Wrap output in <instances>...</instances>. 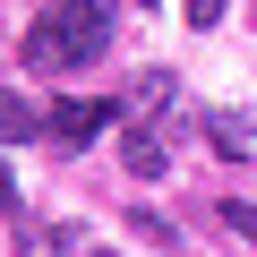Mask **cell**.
<instances>
[{
    "mask_svg": "<svg viewBox=\"0 0 257 257\" xmlns=\"http://www.w3.org/2000/svg\"><path fill=\"white\" fill-rule=\"evenodd\" d=\"M111 9H120V0H60V9H52V18H60V35H69V52H77V69L111 43Z\"/></svg>",
    "mask_w": 257,
    "mask_h": 257,
    "instance_id": "6da1fadb",
    "label": "cell"
},
{
    "mask_svg": "<svg viewBox=\"0 0 257 257\" xmlns=\"http://www.w3.org/2000/svg\"><path fill=\"white\" fill-rule=\"evenodd\" d=\"M94 128H111V103H94V94H69V103H52V138H60V146H86Z\"/></svg>",
    "mask_w": 257,
    "mask_h": 257,
    "instance_id": "7a4b0ae2",
    "label": "cell"
},
{
    "mask_svg": "<svg viewBox=\"0 0 257 257\" xmlns=\"http://www.w3.org/2000/svg\"><path fill=\"white\" fill-rule=\"evenodd\" d=\"M26 69H35V77H60V69H77V52H69L60 18H35V26H26Z\"/></svg>",
    "mask_w": 257,
    "mask_h": 257,
    "instance_id": "3957f363",
    "label": "cell"
},
{
    "mask_svg": "<svg viewBox=\"0 0 257 257\" xmlns=\"http://www.w3.org/2000/svg\"><path fill=\"white\" fill-rule=\"evenodd\" d=\"M206 138L223 146V163H248V146H257V128H248V111H206Z\"/></svg>",
    "mask_w": 257,
    "mask_h": 257,
    "instance_id": "277c9868",
    "label": "cell"
},
{
    "mask_svg": "<svg viewBox=\"0 0 257 257\" xmlns=\"http://www.w3.org/2000/svg\"><path fill=\"white\" fill-rule=\"evenodd\" d=\"M120 163L138 172V180H163V163H172V155H163V138H155V128H128V138H120Z\"/></svg>",
    "mask_w": 257,
    "mask_h": 257,
    "instance_id": "5b68a950",
    "label": "cell"
},
{
    "mask_svg": "<svg viewBox=\"0 0 257 257\" xmlns=\"http://www.w3.org/2000/svg\"><path fill=\"white\" fill-rule=\"evenodd\" d=\"M128 103H138V111H172V103H180V77H172V69H146L138 86H128Z\"/></svg>",
    "mask_w": 257,
    "mask_h": 257,
    "instance_id": "8992f818",
    "label": "cell"
},
{
    "mask_svg": "<svg viewBox=\"0 0 257 257\" xmlns=\"http://www.w3.org/2000/svg\"><path fill=\"white\" fill-rule=\"evenodd\" d=\"M35 128H52V120H43V111H35L26 94H0V138H18V146H26Z\"/></svg>",
    "mask_w": 257,
    "mask_h": 257,
    "instance_id": "52a82bcc",
    "label": "cell"
},
{
    "mask_svg": "<svg viewBox=\"0 0 257 257\" xmlns=\"http://www.w3.org/2000/svg\"><path fill=\"white\" fill-rule=\"evenodd\" d=\"M9 231H18V257H69V240H60L52 223H26V214H18Z\"/></svg>",
    "mask_w": 257,
    "mask_h": 257,
    "instance_id": "ba28073f",
    "label": "cell"
},
{
    "mask_svg": "<svg viewBox=\"0 0 257 257\" xmlns=\"http://www.w3.org/2000/svg\"><path fill=\"white\" fill-rule=\"evenodd\" d=\"M128 231H138V240H155V248H180V231H172L163 214H128Z\"/></svg>",
    "mask_w": 257,
    "mask_h": 257,
    "instance_id": "9c48e42d",
    "label": "cell"
},
{
    "mask_svg": "<svg viewBox=\"0 0 257 257\" xmlns=\"http://www.w3.org/2000/svg\"><path fill=\"white\" fill-rule=\"evenodd\" d=\"M223 231L231 240H257V206H223Z\"/></svg>",
    "mask_w": 257,
    "mask_h": 257,
    "instance_id": "30bf717a",
    "label": "cell"
},
{
    "mask_svg": "<svg viewBox=\"0 0 257 257\" xmlns=\"http://www.w3.org/2000/svg\"><path fill=\"white\" fill-rule=\"evenodd\" d=\"M223 9L231 0H189V26H223Z\"/></svg>",
    "mask_w": 257,
    "mask_h": 257,
    "instance_id": "8fae6325",
    "label": "cell"
},
{
    "mask_svg": "<svg viewBox=\"0 0 257 257\" xmlns=\"http://www.w3.org/2000/svg\"><path fill=\"white\" fill-rule=\"evenodd\" d=\"M0 214H18V180H9V163H0Z\"/></svg>",
    "mask_w": 257,
    "mask_h": 257,
    "instance_id": "7c38bea8",
    "label": "cell"
}]
</instances>
